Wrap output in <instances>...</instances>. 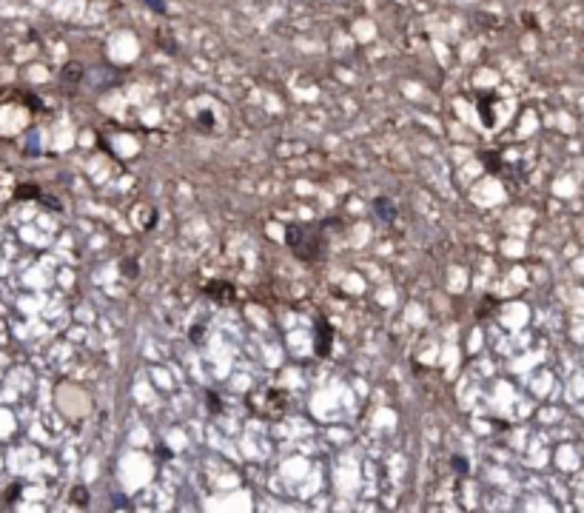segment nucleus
<instances>
[{"instance_id": "1", "label": "nucleus", "mask_w": 584, "mask_h": 513, "mask_svg": "<svg viewBox=\"0 0 584 513\" xmlns=\"http://www.w3.org/2000/svg\"><path fill=\"white\" fill-rule=\"evenodd\" d=\"M342 220L331 217V220H322V223H288L285 225V242H288L291 254L302 262H316L325 257V245H328V231L337 228Z\"/></svg>"}, {"instance_id": "2", "label": "nucleus", "mask_w": 584, "mask_h": 513, "mask_svg": "<svg viewBox=\"0 0 584 513\" xmlns=\"http://www.w3.org/2000/svg\"><path fill=\"white\" fill-rule=\"evenodd\" d=\"M203 294L208 299H214L217 305H231L234 299H237V291H234V282H228V279H208L203 288Z\"/></svg>"}, {"instance_id": "3", "label": "nucleus", "mask_w": 584, "mask_h": 513, "mask_svg": "<svg viewBox=\"0 0 584 513\" xmlns=\"http://www.w3.org/2000/svg\"><path fill=\"white\" fill-rule=\"evenodd\" d=\"M333 345V328L325 316H316V340H314V351L316 357H328Z\"/></svg>"}, {"instance_id": "4", "label": "nucleus", "mask_w": 584, "mask_h": 513, "mask_svg": "<svg viewBox=\"0 0 584 513\" xmlns=\"http://www.w3.org/2000/svg\"><path fill=\"white\" fill-rule=\"evenodd\" d=\"M374 211H376L379 220H385V223H394L396 220V205H394L391 197H376L374 200Z\"/></svg>"}, {"instance_id": "5", "label": "nucleus", "mask_w": 584, "mask_h": 513, "mask_svg": "<svg viewBox=\"0 0 584 513\" xmlns=\"http://www.w3.org/2000/svg\"><path fill=\"white\" fill-rule=\"evenodd\" d=\"M80 77H83V68L77 66V63H68V66L60 72V80L63 83H80Z\"/></svg>"}, {"instance_id": "6", "label": "nucleus", "mask_w": 584, "mask_h": 513, "mask_svg": "<svg viewBox=\"0 0 584 513\" xmlns=\"http://www.w3.org/2000/svg\"><path fill=\"white\" fill-rule=\"evenodd\" d=\"M14 200H40V188L37 186H17V191H14Z\"/></svg>"}, {"instance_id": "7", "label": "nucleus", "mask_w": 584, "mask_h": 513, "mask_svg": "<svg viewBox=\"0 0 584 513\" xmlns=\"http://www.w3.org/2000/svg\"><path fill=\"white\" fill-rule=\"evenodd\" d=\"M72 502L77 507H86L89 505V490L83 488V485H74V488H72Z\"/></svg>"}, {"instance_id": "8", "label": "nucleus", "mask_w": 584, "mask_h": 513, "mask_svg": "<svg viewBox=\"0 0 584 513\" xmlns=\"http://www.w3.org/2000/svg\"><path fill=\"white\" fill-rule=\"evenodd\" d=\"M205 402H208V414H211V416H217V414L222 411V399H220V396H217L211 388L205 391Z\"/></svg>"}, {"instance_id": "9", "label": "nucleus", "mask_w": 584, "mask_h": 513, "mask_svg": "<svg viewBox=\"0 0 584 513\" xmlns=\"http://www.w3.org/2000/svg\"><path fill=\"white\" fill-rule=\"evenodd\" d=\"M123 277L126 279H137V277H140V266H137V260H129V257L123 260Z\"/></svg>"}, {"instance_id": "10", "label": "nucleus", "mask_w": 584, "mask_h": 513, "mask_svg": "<svg viewBox=\"0 0 584 513\" xmlns=\"http://www.w3.org/2000/svg\"><path fill=\"white\" fill-rule=\"evenodd\" d=\"M450 468L456 470L459 476H467V470H470V465H467V459L465 456H453L450 459Z\"/></svg>"}, {"instance_id": "11", "label": "nucleus", "mask_w": 584, "mask_h": 513, "mask_svg": "<svg viewBox=\"0 0 584 513\" xmlns=\"http://www.w3.org/2000/svg\"><path fill=\"white\" fill-rule=\"evenodd\" d=\"M151 12H157V14H166L168 12V6H166V0H143Z\"/></svg>"}, {"instance_id": "12", "label": "nucleus", "mask_w": 584, "mask_h": 513, "mask_svg": "<svg viewBox=\"0 0 584 513\" xmlns=\"http://www.w3.org/2000/svg\"><path fill=\"white\" fill-rule=\"evenodd\" d=\"M17 493H20V482H14L12 488L6 490V496H3V502H6V505H14V502H17Z\"/></svg>"}, {"instance_id": "13", "label": "nucleus", "mask_w": 584, "mask_h": 513, "mask_svg": "<svg viewBox=\"0 0 584 513\" xmlns=\"http://www.w3.org/2000/svg\"><path fill=\"white\" fill-rule=\"evenodd\" d=\"M482 160L487 163V168H490V171H499V166H502V160H496V157H490V151H487V154H482Z\"/></svg>"}, {"instance_id": "14", "label": "nucleus", "mask_w": 584, "mask_h": 513, "mask_svg": "<svg viewBox=\"0 0 584 513\" xmlns=\"http://www.w3.org/2000/svg\"><path fill=\"white\" fill-rule=\"evenodd\" d=\"M40 203L49 205V208H55V211H60V203H57L55 197H46V194H40Z\"/></svg>"}, {"instance_id": "15", "label": "nucleus", "mask_w": 584, "mask_h": 513, "mask_svg": "<svg viewBox=\"0 0 584 513\" xmlns=\"http://www.w3.org/2000/svg\"><path fill=\"white\" fill-rule=\"evenodd\" d=\"M200 126H205V129H211V126H214V117H211V112H203V114H200Z\"/></svg>"}, {"instance_id": "16", "label": "nucleus", "mask_w": 584, "mask_h": 513, "mask_svg": "<svg viewBox=\"0 0 584 513\" xmlns=\"http://www.w3.org/2000/svg\"><path fill=\"white\" fill-rule=\"evenodd\" d=\"M490 305H496V299H493V297H485V303H482V311H479V316H482V320L487 316V308H490Z\"/></svg>"}, {"instance_id": "17", "label": "nucleus", "mask_w": 584, "mask_h": 513, "mask_svg": "<svg viewBox=\"0 0 584 513\" xmlns=\"http://www.w3.org/2000/svg\"><path fill=\"white\" fill-rule=\"evenodd\" d=\"M200 334H203V331H200V325L191 328V342H194V345H200Z\"/></svg>"}, {"instance_id": "18", "label": "nucleus", "mask_w": 584, "mask_h": 513, "mask_svg": "<svg viewBox=\"0 0 584 513\" xmlns=\"http://www.w3.org/2000/svg\"><path fill=\"white\" fill-rule=\"evenodd\" d=\"M114 507H129V502H126L123 496H117V499H114Z\"/></svg>"}]
</instances>
